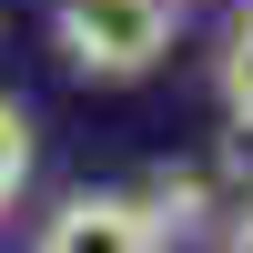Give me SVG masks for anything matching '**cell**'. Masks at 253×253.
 <instances>
[{"label":"cell","instance_id":"cell-3","mask_svg":"<svg viewBox=\"0 0 253 253\" xmlns=\"http://www.w3.org/2000/svg\"><path fill=\"white\" fill-rule=\"evenodd\" d=\"M142 213H152V243L193 233V223L213 213V172H152V193H142Z\"/></svg>","mask_w":253,"mask_h":253},{"label":"cell","instance_id":"cell-6","mask_svg":"<svg viewBox=\"0 0 253 253\" xmlns=\"http://www.w3.org/2000/svg\"><path fill=\"white\" fill-rule=\"evenodd\" d=\"M223 182L253 203V122H233V142H223Z\"/></svg>","mask_w":253,"mask_h":253},{"label":"cell","instance_id":"cell-2","mask_svg":"<svg viewBox=\"0 0 253 253\" xmlns=\"http://www.w3.org/2000/svg\"><path fill=\"white\" fill-rule=\"evenodd\" d=\"M142 243H152L142 193H71L51 213V253H142Z\"/></svg>","mask_w":253,"mask_h":253},{"label":"cell","instance_id":"cell-1","mask_svg":"<svg viewBox=\"0 0 253 253\" xmlns=\"http://www.w3.org/2000/svg\"><path fill=\"white\" fill-rule=\"evenodd\" d=\"M172 51V0H61V61L91 81H142Z\"/></svg>","mask_w":253,"mask_h":253},{"label":"cell","instance_id":"cell-4","mask_svg":"<svg viewBox=\"0 0 253 253\" xmlns=\"http://www.w3.org/2000/svg\"><path fill=\"white\" fill-rule=\"evenodd\" d=\"M31 182V112L20 101H0V203Z\"/></svg>","mask_w":253,"mask_h":253},{"label":"cell","instance_id":"cell-5","mask_svg":"<svg viewBox=\"0 0 253 253\" xmlns=\"http://www.w3.org/2000/svg\"><path fill=\"white\" fill-rule=\"evenodd\" d=\"M223 112H233V122H253V20L223 41Z\"/></svg>","mask_w":253,"mask_h":253},{"label":"cell","instance_id":"cell-7","mask_svg":"<svg viewBox=\"0 0 253 253\" xmlns=\"http://www.w3.org/2000/svg\"><path fill=\"white\" fill-rule=\"evenodd\" d=\"M223 243H233V253H253V203H233V223H223Z\"/></svg>","mask_w":253,"mask_h":253}]
</instances>
